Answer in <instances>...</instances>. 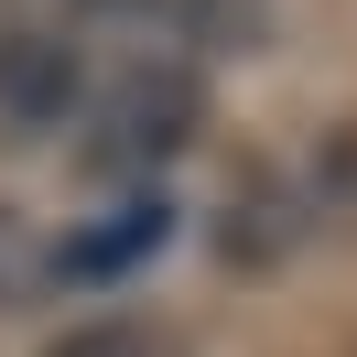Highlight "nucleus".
Here are the masks:
<instances>
[{
    "label": "nucleus",
    "instance_id": "obj_1",
    "mask_svg": "<svg viewBox=\"0 0 357 357\" xmlns=\"http://www.w3.org/2000/svg\"><path fill=\"white\" fill-rule=\"evenodd\" d=\"M206 119V87L174 66V54H130V66L98 87V141L87 152L109 162V174H152V162H174L184 141H195Z\"/></svg>",
    "mask_w": 357,
    "mask_h": 357
},
{
    "label": "nucleus",
    "instance_id": "obj_2",
    "mask_svg": "<svg viewBox=\"0 0 357 357\" xmlns=\"http://www.w3.org/2000/svg\"><path fill=\"white\" fill-rule=\"evenodd\" d=\"M141 249H162V195L109 206V227H76V238L54 249V282H109V271H130Z\"/></svg>",
    "mask_w": 357,
    "mask_h": 357
},
{
    "label": "nucleus",
    "instance_id": "obj_3",
    "mask_svg": "<svg viewBox=\"0 0 357 357\" xmlns=\"http://www.w3.org/2000/svg\"><path fill=\"white\" fill-rule=\"evenodd\" d=\"M44 282H54V238H33V217H22V206H0V314H11V303H33Z\"/></svg>",
    "mask_w": 357,
    "mask_h": 357
},
{
    "label": "nucleus",
    "instance_id": "obj_4",
    "mask_svg": "<svg viewBox=\"0 0 357 357\" xmlns=\"http://www.w3.org/2000/svg\"><path fill=\"white\" fill-rule=\"evenodd\" d=\"M44 357H174V335H152V325H119V314H109V325H66Z\"/></svg>",
    "mask_w": 357,
    "mask_h": 357
},
{
    "label": "nucleus",
    "instance_id": "obj_5",
    "mask_svg": "<svg viewBox=\"0 0 357 357\" xmlns=\"http://www.w3.org/2000/svg\"><path fill=\"white\" fill-rule=\"evenodd\" d=\"M33 33H76V22H66V0H0V54L33 44Z\"/></svg>",
    "mask_w": 357,
    "mask_h": 357
}]
</instances>
